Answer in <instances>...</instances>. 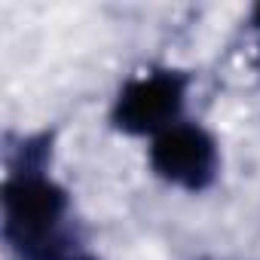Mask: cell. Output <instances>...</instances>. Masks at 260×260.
<instances>
[{
  "mask_svg": "<svg viewBox=\"0 0 260 260\" xmlns=\"http://www.w3.org/2000/svg\"><path fill=\"white\" fill-rule=\"evenodd\" d=\"M49 135L28 138L4 181V239L19 260H64L71 199L46 175Z\"/></svg>",
  "mask_w": 260,
  "mask_h": 260,
  "instance_id": "6da1fadb",
  "label": "cell"
},
{
  "mask_svg": "<svg viewBox=\"0 0 260 260\" xmlns=\"http://www.w3.org/2000/svg\"><path fill=\"white\" fill-rule=\"evenodd\" d=\"M187 74L172 68H156L141 77H132L116 95L110 119L125 135H150L156 138L169 125L178 122L187 98Z\"/></svg>",
  "mask_w": 260,
  "mask_h": 260,
  "instance_id": "7a4b0ae2",
  "label": "cell"
},
{
  "mask_svg": "<svg viewBox=\"0 0 260 260\" xmlns=\"http://www.w3.org/2000/svg\"><path fill=\"white\" fill-rule=\"evenodd\" d=\"M147 159L159 181L187 193L208 190L220 172L217 141L196 122H175L159 132L150 141Z\"/></svg>",
  "mask_w": 260,
  "mask_h": 260,
  "instance_id": "3957f363",
  "label": "cell"
},
{
  "mask_svg": "<svg viewBox=\"0 0 260 260\" xmlns=\"http://www.w3.org/2000/svg\"><path fill=\"white\" fill-rule=\"evenodd\" d=\"M71 260H98V257H92V254H80V257H71Z\"/></svg>",
  "mask_w": 260,
  "mask_h": 260,
  "instance_id": "5b68a950",
  "label": "cell"
},
{
  "mask_svg": "<svg viewBox=\"0 0 260 260\" xmlns=\"http://www.w3.org/2000/svg\"><path fill=\"white\" fill-rule=\"evenodd\" d=\"M251 25L260 28V7H254V13H251Z\"/></svg>",
  "mask_w": 260,
  "mask_h": 260,
  "instance_id": "277c9868",
  "label": "cell"
}]
</instances>
